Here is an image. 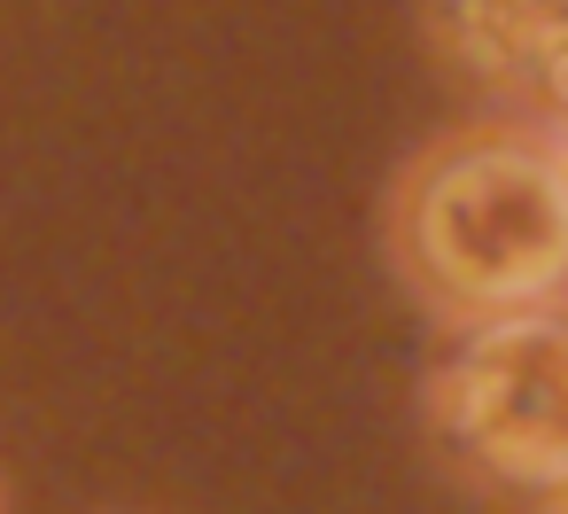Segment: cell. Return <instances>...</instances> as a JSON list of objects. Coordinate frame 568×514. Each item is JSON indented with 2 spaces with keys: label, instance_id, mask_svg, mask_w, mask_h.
Wrapping results in <instances>:
<instances>
[{
  "label": "cell",
  "instance_id": "obj_1",
  "mask_svg": "<svg viewBox=\"0 0 568 514\" xmlns=\"http://www.w3.org/2000/svg\"><path fill=\"white\" fill-rule=\"evenodd\" d=\"M389 250L459 327L552 304L568 289V133L537 118L436 133L397 172Z\"/></svg>",
  "mask_w": 568,
  "mask_h": 514
},
{
  "label": "cell",
  "instance_id": "obj_2",
  "mask_svg": "<svg viewBox=\"0 0 568 514\" xmlns=\"http://www.w3.org/2000/svg\"><path fill=\"white\" fill-rule=\"evenodd\" d=\"M436 429L475 483L521 506L568 498V312L483 320L436 374Z\"/></svg>",
  "mask_w": 568,
  "mask_h": 514
},
{
  "label": "cell",
  "instance_id": "obj_3",
  "mask_svg": "<svg viewBox=\"0 0 568 514\" xmlns=\"http://www.w3.org/2000/svg\"><path fill=\"white\" fill-rule=\"evenodd\" d=\"M420 32L459 87L568 133V0H420Z\"/></svg>",
  "mask_w": 568,
  "mask_h": 514
},
{
  "label": "cell",
  "instance_id": "obj_4",
  "mask_svg": "<svg viewBox=\"0 0 568 514\" xmlns=\"http://www.w3.org/2000/svg\"><path fill=\"white\" fill-rule=\"evenodd\" d=\"M560 514H568V498H560Z\"/></svg>",
  "mask_w": 568,
  "mask_h": 514
}]
</instances>
